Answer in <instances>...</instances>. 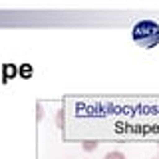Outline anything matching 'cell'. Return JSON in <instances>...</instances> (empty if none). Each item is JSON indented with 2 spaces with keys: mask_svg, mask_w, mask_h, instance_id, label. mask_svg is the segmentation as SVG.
<instances>
[{
  "mask_svg": "<svg viewBox=\"0 0 159 159\" xmlns=\"http://www.w3.org/2000/svg\"><path fill=\"white\" fill-rule=\"evenodd\" d=\"M157 145H159V141H157Z\"/></svg>",
  "mask_w": 159,
  "mask_h": 159,
  "instance_id": "52a82bcc",
  "label": "cell"
},
{
  "mask_svg": "<svg viewBox=\"0 0 159 159\" xmlns=\"http://www.w3.org/2000/svg\"><path fill=\"white\" fill-rule=\"evenodd\" d=\"M56 123H58V127H64V109H60V111H58V116H56Z\"/></svg>",
  "mask_w": 159,
  "mask_h": 159,
  "instance_id": "277c9868",
  "label": "cell"
},
{
  "mask_svg": "<svg viewBox=\"0 0 159 159\" xmlns=\"http://www.w3.org/2000/svg\"><path fill=\"white\" fill-rule=\"evenodd\" d=\"M44 117V111H42V106L38 103V119H42Z\"/></svg>",
  "mask_w": 159,
  "mask_h": 159,
  "instance_id": "5b68a950",
  "label": "cell"
},
{
  "mask_svg": "<svg viewBox=\"0 0 159 159\" xmlns=\"http://www.w3.org/2000/svg\"><path fill=\"white\" fill-rule=\"evenodd\" d=\"M103 159H125V155L121 151H109V153H106Z\"/></svg>",
  "mask_w": 159,
  "mask_h": 159,
  "instance_id": "3957f363",
  "label": "cell"
},
{
  "mask_svg": "<svg viewBox=\"0 0 159 159\" xmlns=\"http://www.w3.org/2000/svg\"><path fill=\"white\" fill-rule=\"evenodd\" d=\"M153 159H159V155H157V157H153Z\"/></svg>",
  "mask_w": 159,
  "mask_h": 159,
  "instance_id": "8992f818",
  "label": "cell"
},
{
  "mask_svg": "<svg viewBox=\"0 0 159 159\" xmlns=\"http://www.w3.org/2000/svg\"><path fill=\"white\" fill-rule=\"evenodd\" d=\"M82 147L86 149V151H93V149H98V141H93V139H86V141L82 143Z\"/></svg>",
  "mask_w": 159,
  "mask_h": 159,
  "instance_id": "7a4b0ae2",
  "label": "cell"
},
{
  "mask_svg": "<svg viewBox=\"0 0 159 159\" xmlns=\"http://www.w3.org/2000/svg\"><path fill=\"white\" fill-rule=\"evenodd\" d=\"M133 40L141 48H155L159 44V24L151 22V20L137 22L133 28Z\"/></svg>",
  "mask_w": 159,
  "mask_h": 159,
  "instance_id": "6da1fadb",
  "label": "cell"
}]
</instances>
